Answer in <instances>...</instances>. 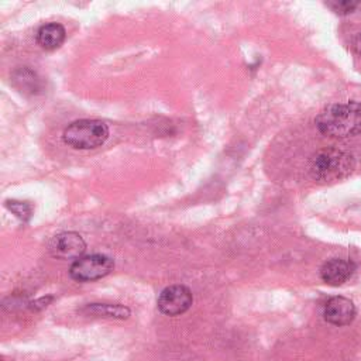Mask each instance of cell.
Instances as JSON below:
<instances>
[{"label":"cell","instance_id":"obj_8","mask_svg":"<svg viewBox=\"0 0 361 361\" xmlns=\"http://www.w3.org/2000/svg\"><path fill=\"white\" fill-rule=\"evenodd\" d=\"M354 269L355 265L351 261L343 258H331L322 265L320 278L330 286H340L351 278Z\"/></svg>","mask_w":361,"mask_h":361},{"label":"cell","instance_id":"obj_3","mask_svg":"<svg viewBox=\"0 0 361 361\" xmlns=\"http://www.w3.org/2000/svg\"><path fill=\"white\" fill-rule=\"evenodd\" d=\"M63 141L76 149H90L102 145L109 137V127L96 118H82L63 130Z\"/></svg>","mask_w":361,"mask_h":361},{"label":"cell","instance_id":"obj_10","mask_svg":"<svg viewBox=\"0 0 361 361\" xmlns=\"http://www.w3.org/2000/svg\"><path fill=\"white\" fill-rule=\"evenodd\" d=\"M89 314L114 317V319H127L130 316V309L123 305H110V303H92L83 309Z\"/></svg>","mask_w":361,"mask_h":361},{"label":"cell","instance_id":"obj_9","mask_svg":"<svg viewBox=\"0 0 361 361\" xmlns=\"http://www.w3.org/2000/svg\"><path fill=\"white\" fill-rule=\"evenodd\" d=\"M65 28L59 23H48L39 27L37 32V42L44 49H56L65 41Z\"/></svg>","mask_w":361,"mask_h":361},{"label":"cell","instance_id":"obj_13","mask_svg":"<svg viewBox=\"0 0 361 361\" xmlns=\"http://www.w3.org/2000/svg\"><path fill=\"white\" fill-rule=\"evenodd\" d=\"M353 47H354V49H355V52L358 54V55H361V32L354 38V42H353Z\"/></svg>","mask_w":361,"mask_h":361},{"label":"cell","instance_id":"obj_11","mask_svg":"<svg viewBox=\"0 0 361 361\" xmlns=\"http://www.w3.org/2000/svg\"><path fill=\"white\" fill-rule=\"evenodd\" d=\"M6 207L13 212L20 220L28 221L31 214H32V207L27 202H20V200H7Z\"/></svg>","mask_w":361,"mask_h":361},{"label":"cell","instance_id":"obj_6","mask_svg":"<svg viewBox=\"0 0 361 361\" xmlns=\"http://www.w3.org/2000/svg\"><path fill=\"white\" fill-rule=\"evenodd\" d=\"M52 257L59 259H78L86 250L83 238L73 231H65L54 235L48 244Z\"/></svg>","mask_w":361,"mask_h":361},{"label":"cell","instance_id":"obj_7","mask_svg":"<svg viewBox=\"0 0 361 361\" xmlns=\"http://www.w3.org/2000/svg\"><path fill=\"white\" fill-rule=\"evenodd\" d=\"M354 303L344 296H331L327 299L323 307V316L326 322L334 326H347L355 317Z\"/></svg>","mask_w":361,"mask_h":361},{"label":"cell","instance_id":"obj_1","mask_svg":"<svg viewBox=\"0 0 361 361\" xmlns=\"http://www.w3.org/2000/svg\"><path fill=\"white\" fill-rule=\"evenodd\" d=\"M317 130L329 137L344 138L361 133V103H336L323 109L316 120Z\"/></svg>","mask_w":361,"mask_h":361},{"label":"cell","instance_id":"obj_12","mask_svg":"<svg viewBox=\"0 0 361 361\" xmlns=\"http://www.w3.org/2000/svg\"><path fill=\"white\" fill-rule=\"evenodd\" d=\"M334 13L337 14H348L353 13L360 3L358 1H348V0H343V1H327L326 3Z\"/></svg>","mask_w":361,"mask_h":361},{"label":"cell","instance_id":"obj_5","mask_svg":"<svg viewBox=\"0 0 361 361\" xmlns=\"http://www.w3.org/2000/svg\"><path fill=\"white\" fill-rule=\"evenodd\" d=\"M193 302L189 288L185 285H171L165 288L158 296V309L168 316H178L185 313Z\"/></svg>","mask_w":361,"mask_h":361},{"label":"cell","instance_id":"obj_2","mask_svg":"<svg viewBox=\"0 0 361 361\" xmlns=\"http://www.w3.org/2000/svg\"><path fill=\"white\" fill-rule=\"evenodd\" d=\"M354 168L355 159L351 154L337 148H324L310 159L309 172L320 183H333L350 176Z\"/></svg>","mask_w":361,"mask_h":361},{"label":"cell","instance_id":"obj_4","mask_svg":"<svg viewBox=\"0 0 361 361\" xmlns=\"http://www.w3.org/2000/svg\"><path fill=\"white\" fill-rule=\"evenodd\" d=\"M114 268V262L110 257L103 254H92L78 258L69 269L73 279L80 282L96 281L109 275Z\"/></svg>","mask_w":361,"mask_h":361}]
</instances>
